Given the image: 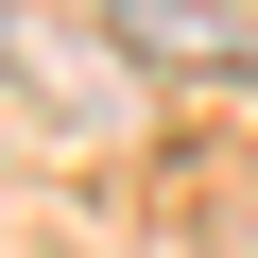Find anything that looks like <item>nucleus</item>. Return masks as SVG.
Returning a JSON list of instances; mask_svg holds the SVG:
<instances>
[{"label": "nucleus", "mask_w": 258, "mask_h": 258, "mask_svg": "<svg viewBox=\"0 0 258 258\" xmlns=\"http://www.w3.org/2000/svg\"><path fill=\"white\" fill-rule=\"evenodd\" d=\"M103 18H120V0H103Z\"/></svg>", "instance_id": "nucleus-1"}]
</instances>
